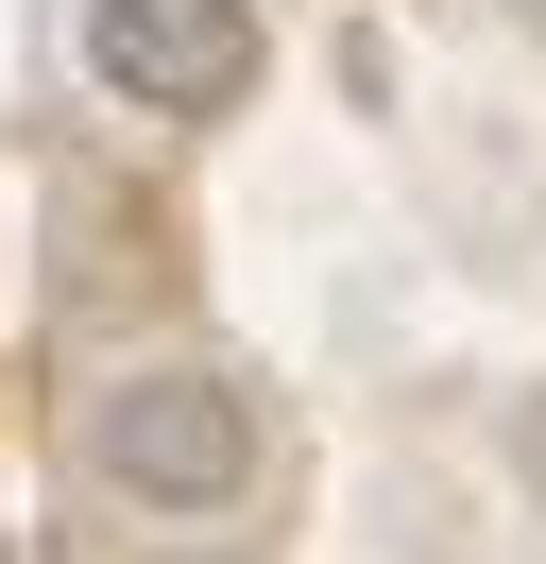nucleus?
Masks as SVG:
<instances>
[{"label":"nucleus","instance_id":"2","mask_svg":"<svg viewBox=\"0 0 546 564\" xmlns=\"http://www.w3.org/2000/svg\"><path fill=\"white\" fill-rule=\"evenodd\" d=\"M68 35H86V69L120 86L136 120H222V104H256V0H86Z\"/></svg>","mask_w":546,"mask_h":564},{"label":"nucleus","instance_id":"1","mask_svg":"<svg viewBox=\"0 0 546 564\" xmlns=\"http://www.w3.org/2000/svg\"><path fill=\"white\" fill-rule=\"evenodd\" d=\"M86 462L136 513H239L256 496V393L205 377V359H136V377L86 393Z\"/></svg>","mask_w":546,"mask_h":564}]
</instances>
